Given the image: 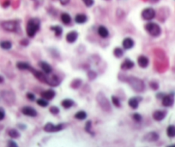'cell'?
<instances>
[{
	"label": "cell",
	"mask_w": 175,
	"mask_h": 147,
	"mask_svg": "<svg viewBox=\"0 0 175 147\" xmlns=\"http://www.w3.org/2000/svg\"><path fill=\"white\" fill-rule=\"evenodd\" d=\"M134 64H135L133 61L126 58V59L122 63L120 68H121L123 70H128V69H132V68L134 67Z\"/></svg>",
	"instance_id": "obj_18"
},
{
	"label": "cell",
	"mask_w": 175,
	"mask_h": 147,
	"mask_svg": "<svg viewBox=\"0 0 175 147\" xmlns=\"http://www.w3.org/2000/svg\"><path fill=\"white\" fill-rule=\"evenodd\" d=\"M36 102H37L38 105H40L41 107H47V106H48V104H49V102H48V100L45 99V98H43V97L39 98Z\"/></svg>",
	"instance_id": "obj_33"
},
{
	"label": "cell",
	"mask_w": 175,
	"mask_h": 147,
	"mask_svg": "<svg viewBox=\"0 0 175 147\" xmlns=\"http://www.w3.org/2000/svg\"><path fill=\"white\" fill-rule=\"evenodd\" d=\"M108 1H109V0H108Z\"/></svg>",
	"instance_id": "obj_50"
},
{
	"label": "cell",
	"mask_w": 175,
	"mask_h": 147,
	"mask_svg": "<svg viewBox=\"0 0 175 147\" xmlns=\"http://www.w3.org/2000/svg\"><path fill=\"white\" fill-rule=\"evenodd\" d=\"M96 99H97L98 104H100V106L102 108V110H104L105 111H111L112 108L111 105L109 104V101L106 97L104 93L102 92H99L96 96Z\"/></svg>",
	"instance_id": "obj_6"
},
{
	"label": "cell",
	"mask_w": 175,
	"mask_h": 147,
	"mask_svg": "<svg viewBox=\"0 0 175 147\" xmlns=\"http://www.w3.org/2000/svg\"><path fill=\"white\" fill-rule=\"evenodd\" d=\"M155 17V10L153 8H146L142 11V18L143 20L150 21Z\"/></svg>",
	"instance_id": "obj_8"
},
{
	"label": "cell",
	"mask_w": 175,
	"mask_h": 147,
	"mask_svg": "<svg viewBox=\"0 0 175 147\" xmlns=\"http://www.w3.org/2000/svg\"><path fill=\"white\" fill-rule=\"evenodd\" d=\"M16 101V96L10 91H0V103L3 102L8 105L13 104Z\"/></svg>",
	"instance_id": "obj_3"
},
{
	"label": "cell",
	"mask_w": 175,
	"mask_h": 147,
	"mask_svg": "<svg viewBox=\"0 0 175 147\" xmlns=\"http://www.w3.org/2000/svg\"><path fill=\"white\" fill-rule=\"evenodd\" d=\"M3 129V125H0V131Z\"/></svg>",
	"instance_id": "obj_49"
},
{
	"label": "cell",
	"mask_w": 175,
	"mask_h": 147,
	"mask_svg": "<svg viewBox=\"0 0 175 147\" xmlns=\"http://www.w3.org/2000/svg\"><path fill=\"white\" fill-rule=\"evenodd\" d=\"M27 97L28 100H30V101L35 100V96H34V94L31 93V92H28V93L27 94Z\"/></svg>",
	"instance_id": "obj_43"
},
{
	"label": "cell",
	"mask_w": 175,
	"mask_h": 147,
	"mask_svg": "<svg viewBox=\"0 0 175 147\" xmlns=\"http://www.w3.org/2000/svg\"><path fill=\"white\" fill-rule=\"evenodd\" d=\"M50 28L51 30L54 32V34L56 37H60L63 34V28L60 26H52Z\"/></svg>",
	"instance_id": "obj_27"
},
{
	"label": "cell",
	"mask_w": 175,
	"mask_h": 147,
	"mask_svg": "<svg viewBox=\"0 0 175 147\" xmlns=\"http://www.w3.org/2000/svg\"><path fill=\"white\" fill-rule=\"evenodd\" d=\"M49 110H50L51 114H52V115H58L59 113V109L56 106H52Z\"/></svg>",
	"instance_id": "obj_38"
},
{
	"label": "cell",
	"mask_w": 175,
	"mask_h": 147,
	"mask_svg": "<svg viewBox=\"0 0 175 147\" xmlns=\"http://www.w3.org/2000/svg\"><path fill=\"white\" fill-rule=\"evenodd\" d=\"M74 104V101L71 100L70 98H65V99H64V100L62 101V103H61V105H62L64 109H70V108L72 107Z\"/></svg>",
	"instance_id": "obj_26"
},
{
	"label": "cell",
	"mask_w": 175,
	"mask_h": 147,
	"mask_svg": "<svg viewBox=\"0 0 175 147\" xmlns=\"http://www.w3.org/2000/svg\"><path fill=\"white\" fill-rule=\"evenodd\" d=\"M4 117H5V111L3 110V108L0 107V121L3 120Z\"/></svg>",
	"instance_id": "obj_42"
},
{
	"label": "cell",
	"mask_w": 175,
	"mask_h": 147,
	"mask_svg": "<svg viewBox=\"0 0 175 147\" xmlns=\"http://www.w3.org/2000/svg\"><path fill=\"white\" fill-rule=\"evenodd\" d=\"M41 27V21L38 18H32L28 21L27 27H26V32L27 35L30 38H34L37 32L40 30Z\"/></svg>",
	"instance_id": "obj_1"
},
{
	"label": "cell",
	"mask_w": 175,
	"mask_h": 147,
	"mask_svg": "<svg viewBox=\"0 0 175 147\" xmlns=\"http://www.w3.org/2000/svg\"><path fill=\"white\" fill-rule=\"evenodd\" d=\"M88 21V17L85 14H78L75 17V21L78 24H84Z\"/></svg>",
	"instance_id": "obj_22"
},
{
	"label": "cell",
	"mask_w": 175,
	"mask_h": 147,
	"mask_svg": "<svg viewBox=\"0 0 175 147\" xmlns=\"http://www.w3.org/2000/svg\"><path fill=\"white\" fill-rule=\"evenodd\" d=\"M22 112L23 115L27 116L30 117H35L37 116V111L36 110H34V108L28 107V106H25L22 109Z\"/></svg>",
	"instance_id": "obj_10"
},
{
	"label": "cell",
	"mask_w": 175,
	"mask_h": 147,
	"mask_svg": "<svg viewBox=\"0 0 175 147\" xmlns=\"http://www.w3.org/2000/svg\"><path fill=\"white\" fill-rule=\"evenodd\" d=\"M91 128H92V123H91L90 121H88L87 123H86V126H85V131L88 133V134H93V132L91 130Z\"/></svg>",
	"instance_id": "obj_37"
},
{
	"label": "cell",
	"mask_w": 175,
	"mask_h": 147,
	"mask_svg": "<svg viewBox=\"0 0 175 147\" xmlns=\"http://www.w3.org/2000/svg\"><path fill=\"white\" fill-rule=\"evenodd\" d=\"M1 27L7 32H17L19 28V21L17 20L4 21L1 23Z\"/></svg>",
	"instance_id": "obj_4"
},
{
	"label": "cell",
	"mask_w": 175,
	"mask_h": 147,
	"mask_svg": "<svg viewBox=\"0 0 175 147\" xmlns=\"http://www.w3.org/2000/svg\"><path fill=\"white\" fill-rule=\"evenodd\" d=\"M145 30L148 32L149 35L153 37H158L162 34L161 27L155 22H148L145 25Z\"/></svg>",
	"instance_id": "obj_5"
},
{
	"label": "cell",
	"mask_w": 175,
	"mask_h": 147,
	"mask_svg": "<svg viewBox=\"0 0 175 147\" xmlns=\"http://www.w3.org/2000/svg\"><path fill=\"white\" fill-rule=\"evenodd\" d=\"M9 4H10V2H9V1H6V2H4V3L3 4V7H7L8 5H9Z\"/></svg>",
	"instance_id": "obj_47"
},
{
	"label": "cell",
	"mask_w": 175,
	"mask_h": 147,
	"mask_svg": "<svg viewBox=\"0 0 175 147\" xmlns=\"http://www.w3.org/2000/svg\"><path fill=\"white\" fill-rule=\"evenodd\" d=\"M75 118L79 121H83L87 118V113L84 110H79L75 115Z\"/></svg>",
	"instance_id": "obj_28"
},
{
	"label": "cell",
	"mask_w": 175,
	"mask_h": 147,
	"mask_svg": "<svg viewBox=\"0 0 175 147\" xmlns=\"http://www.w3.org/2000/svg\"><path fill=\"white\" fill-rule=\"evenodd\" d=\"M60 83V80L57 75H52L51 77H47V84H48L51 87H57Z\"/></svg>",
	"instance_id": "obj_14"
},
{
	"label": "cell",
	"mask_w": 175,
	"mask_h": 147,
	"mask_svg": "<svg viewBox=\"0 0 175 147\" xmlns=\"http://www.w3.org/2000/svg\"><path fill=\"white\" fill-rule=\"evenodd\" d=\"M53 1H58L62 4V5H67L71 2V0H53Z\"/></svg>",
	"instance_id": "obj_44"
},
{
	"label": "cell",
	"mask_w": 175,
	"mask_h": 147,
	"mask_svg": "<svg viewBox=\"0 0 175 147\" xmlns=\"http://www.w3.org/2000/svg\"><path fill=\"white\" fill-rule=\"evenodd\" d=\"M167 116V111L166 110H155V112L153 113V118L154 120L156 121H161L164 120V118Z\"/></svg>",
	"instance_id": "obj_13"
},
{
	"label": "cell",
	"mask_w": 175,
	"mask_h": 147,
	"mask_svg": "<svg viewBox=\"0 0 175 147\" xmlns=\"http://www.w3.org/2000/svg\"><path fill=\"white\" fill-rule=\"evenodd\" d=\"M28 44H29V42L26 39H23L22 40H21V45H23V46H27V45H28Z\"/></svg>",
	"instance_id": "obj_46"
},
{
	"label": "cell",
	"mask_w": 175,
	"mask_h": 147,
	"mask_svg": "<svg viewBox=\"0 0 175 147\" xmlns=\"http://www.w3.org/2000/svg\"><path fill=\"white\" fill-rule=\"evenodd\" d=\"M17 68L20 70H30V65L25 62H18L17 63Z\"/></svg>",
	"instance_id": "obj_24"
},
{
	"label": "cell",
	"mask_w": 175,
	"mask_h": 147,
	"mask_svg": "<svg viewBox=\"0 0 175 147\" xmlns=\"http://www.w3.org/2000/svg\"><path fill=\"white\" fill-rule=\"evenodd\" d=\"M112 104L116 106V107L119 108L120 107V101L118 99V97H115V96H112Z\"/></svg>",
	"instance_id": "obj_35"
},
{
	"label": "cell",
	"mask_w": 175,
	"mask_h": 147,
	"mask_svg": "<svg viewBox=\"0 0 175 147\" xmlns=\"http://www.w3.org/2000/svg\"><path fill=\"white\" fill-rule=\"evenodd\" d=\"M40 66H41V69L43 70V72L46 74H50L52 73V68L51 67L50 64H47V62H41Z\"/></svg>",
	"instance_id": "obj_20"
},
{
	"label": "cell",
	"mask_w": 175,
	"mask_h": 147,
	"mask_svg": "<svg viewBox=\"0 0 175 147\" xmlns=\"http://www.w3.org/2000/svg\"><path fill=\"white\" fill-rule=\"evenodd\" d=\"M139 97H131L130 98V100L128 102V104L130 105V107L133 110H136L138 109V105H139V102L141 99H138Z\"/></svg>",
	"instance_id": "obj_23"
},
{
	"label": "cell",
	"mask_w": 175,
	"mask_h": 147,
	"mask_svg": "<svg viewBox=\"0 0 175 147\" xmlns=\"http://www.w3.org/2000/svg\"><path fill=\"white\" fill-rule=\"evenodd\" d=\"M0 47L3 50H10L12 48V43L9 40H3L0 42Z\"/></svg>",
	"instance_id": "obj_29"
},
{
	"label": "cell",
	"mask_w": 175,
	"mask_h": 147,
	"mask_svg": "<svg viewBox=\"0 0 175 147\" xmlns=\"http://www.w3.org/2000/svg\"><path fill=\"white\" fill-rule=\"evenodd\" d=\"M8 135H9L11 139H18V138L20 137V133H19L17 129L11 128L10 130H8Z\"/></svg>",
	"instance_id": "obj_30"
},
{
	"label": "cell",
	"mask_w": 175,
	"mask_h": 147,
	"mask_svg": "<svg viewBox=\"0 0 175 147\" xmlns=\"http://www.w3.org/2000/svg\"><path fill=\"white\" fill-rule=\"evenodd\" d=\"M55 95H56L55 92H54L53 90H52V89L44 91L43 92H41V97H43V98H45V99H47V100L48 101L53 99Z\"/></svg>",
	"instance_id": "obj_15"
},
{
	"label": "cell",
	"mask_w": 175,
	"mask_h": 147,
	"mask_svg": "<svg viewBox=\"0 0 175 147\" xmlns=\"http://www.w3.org/2000/svg\"><path fill=\"white\" fill-rule=\"evenodd\" d=\"M82 2L84 3V4L87 7H91L94 5V0H82Z\"/></svg>",
	"instance_id": "obj_40"
},
{
	"label": "cell",
	"mask_w": 175,
	"mask_h": 147,
	"mask_svg": "<svg viewBox=\"0 0 175 147\" xmlns=\"http://www.w3.org/2000/svg\"><path fill=\"white\" fill-rule=\"evenodd\" d=\"M127 82L130 84L131 88L138 92H142L145 90L144 82L137 77H128Z\"/></svg>",
	"instance_id": "obj_2"
},
{
	"label": "cell",
	"mask_w": 175,
	"mask_h": 147,
	"mask_svg": "<svg viewBox=\"0 0 175 147\" xmlns=\"http://www.w3.org/2000/svg\"><path fill=\"white\" fill-rule=\"evenodd\" d=\"M149 86L151 87L153 90H157L159 88V85L157 82H155V81H151L150 83H149Z\"/></svg>",
	"instance_id": "obj_41"
},
{
	"label": "cell",
	"mask_w": 175,
	"mask_h": 147,
	"mask_svg": "<svg viewBox=\"0 0 175 147\" xmlns=\"http://www.w3.org/2000/svg\"><path fill=\"white\" fill-rule=\"evenodd\" d=\"M113 55L117 58H120L124 55V50L120 47H116V48H114V50H113Z\"/></svg>",
	"instance_id": "obj_32"
},
{
	"label": "cell",
	"mask_w": 175,
	"mask_h": 147,
	"mask_svg": "<svg viewBox=\"0 0 175 147\" xmlns=\"http://www.w3.org/2000/svg\"><path fill=\"white\" fill-rule=\"evenodd\" d=\"M143 140L147 142H155L159 140V134L155 132H149L143 136Z\"/></svg>",
	"instance_id": "obj_12"
},
{
	"label": "cell",
	"mask_w": 175,
	"mask_h": 147,
	"mask_svg": "<svg viewBox=\"0 0 175 147\" xmlns=\"http://www.w3.org/2000/svg\"><path fill=\"white\" fill-rule=\"evenodd\" d=\"M148 64H149V60L147 57L145 56H140L138 57V64L142 69H145L148 66Z\"/></svg>",
	"instance_id": "obj_17"
},
{
	"label": "cell",
	"mask_w": 175,
	"mask_h": 147,
	"mask_svg": "<svg viewBox=\"0 0 175 147\" xmlns=\"http://www.w3.org/2000/svg\"><path fill=\"white\" fill-rule=\"evenodd\" d=\"M134 40L131 39V38H125V40H123L122 42V45L124 47V49L125 50H130L132 47L134 46Z\"/></svg>",
	"instance_id": "obj_19"
},
{
	"label": "cell",
	"mask_w": 175,
	"mask_h": 147,
	"mask_svg": "<svg viewBox=\"0 0 175 147\" xmlns=\"http://www.w3.org/2000/svg\"><path fill=\"white\" fill-rule=\"evenodd\" d=\"M78 38V32H76V31H71V32H70V33H68L67 35H66V41H67L68 43L72 44L77 41Z\"/></svg>",
	"instance_id": "obj_16"
},
{
	"label": "cell",
	"mask_w": 175,
	"mask_h": 147,
	"mask_svg": "<svg viewBox=\"0 0 175 147\" xmlns=\"http://www.w3.org/2000/svg\"><path fill=\"white\" fill-rule=\"evenodd\" d=\"M60 19L64 25H69L71 22V17L68 13H62Z\"/></svg>",
	"instance_id": "obj_25"
},
{
	"label": "cell",
	"mask_w": 175,
	"mask_h": 147,
	"mask_svg": "<svg viewBox=\"0 0 175 147\" xmlns=\"http://www.w3.org/2000/svg\"><path fill=\"white\" fill-rule=\"evenodd\" d=\"M132 119L136 121V122H141L142 121V117L140 114H138V113H135L132 115Z\"/></svg>",
	"instance_id": "obj_36"
},
{
	"label": "cell",
	"mask_w": 175,
	"mask_h": 147,
	"mask_svg": "<svg viewBox=\"0 0 175 147\" xmlns=\"http://www.w3.org/2000/svg\"><path fill=\"white\" fill-rule=\"evenodd\" d=\"M98 34L102 39H106V38H108L109 36V31L104 26H100V27H98Z\"/></svg>",
	"instance_id": "obj_21"
},
{
	"label": "cell",
	"mask_w": 175,
	"mask_h": 147,
	"mask_svg": "<svg viewBox=\"0 0 175 147\" xmlns=\"http://www.w3.org/2000/svg\"><path fill=\"white\" fill-rule=\"evenodd\" d=\"M8 146H10V147H17V144L13 140H10L8 142Z\"/></svg>",
	"instance_id": "obj_45"
},
{
	"label": "cell",
	"mask_w": 175,
	"mask_h": 147,
	"mask_svg": "<svg viewBox=\"0 0 175 147\" xmlns=\"http://www.w3.org/2000/svg\"><path fill=\"white\" fill-rule=\"evenodd\" d=\"M167 134L169 138H174L175 137V126L170 125L167 128Z\"/></svg>",
	"instance_id": "obj_31"
},
{
	"label": "cell",
	"mask_w": 175,
	"mask_h": 147,
	"mask_svg": "<svg viewBox=\"0 0 175 147\" xmlns=\"http://www.w3.org/2000/svg\"><path fill=\"white\" fill-rule=\"evenodd\" d=\"M88 76L89 77V79L90 80H94V79H95L96 78V76H97V74L95 73V72H94V71H88Z\"/></svg>",
	"instance_id": "obj_39"
},
{
	"label": "cell",
	"mask_w": 175,
	"mask_h": 147,
	"mask_svg": "<svg viewBox=\"0 0 175 147\" xmlns=\"http://www.w3.org/2000/svg\"><path fill=\"white\" fill-rule=\"evenodd\" d=\"M64 127V124L61 123V124H58V125H54L53 123L52 122H48L47 123L45 126H44V131L47 132V133H56V132H58V131L62 130Z\"/></svg>",
	"instance_id": "obj_7"
},
{
	"label": "cell",
	"mask_w": 175,
	"mask_h": 147,
	"mask_svg": "<svg viewBox=\"0 0 175 147\" xmlns=\"http://www.w3.org/2000/svg\"><path fill=\"white\" fill-rule=\"evenodd\" d=\"M31 72L32 74H34V75L36 78H37L38 80L41 81V82H44V83H47V76L46 75V74L45 73H42L41 71H38L36 69H30Z\"/></svg>",
	"instance_id": "obj_11"
},
{
	"label": "cell",
	"mask_w": 175,
	"mask_h": 147,
	"mask_svg": "<svg viewBox=\"0 0 175 147\" xmlns=\"http://www.w3.org/2000/svg\"><path fill=\"white\" fill-rule=\"evenodd\" d=\"M82 85V80H79V79H76L74 80L71 84V87L72 88H74V89H78L79 87H81Z\"/></svg>",
	"instance_id": "obj_34"
},
{
	"label": "cell",
	"mask_w": 175,
	"mask_h": 147,
	"mask_svg": "<svg viewBox=\"0 0 175 147\" xmlns=\"http://www.w3.org/2000/svg\"><path fill=\"white\" fill-rule=\"evenodd\" d=\"M174 103V97L173 94H168L162 97V105L165 107H171Z\"/></svg>",
	"instance_id": "obj_9"
},
{
	"label": "cell",
	"mask_w": 175,
	"mask_h": 147,
	"mask_svg": "<svg viewBox=\"0 0 175 147\" xmlns=\"http://www.w3.org/2000/svg\"><path fill=\"white\" fill-rule=\"evenodd\" d=\"M3 80H4V79H3V76H1V75H0V84L3 83Z\"/></svg>",
	"instance_id": "obj_48"
}]
</instances>
